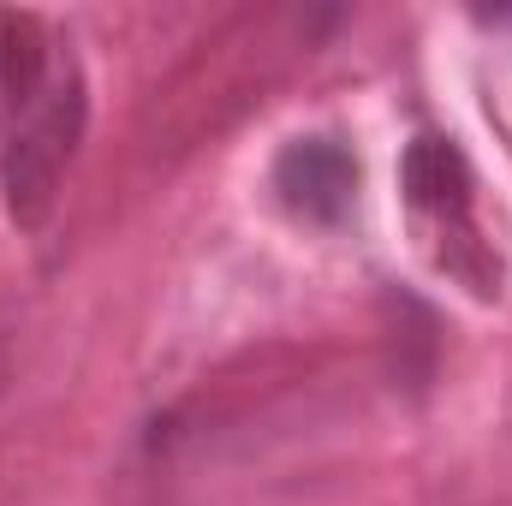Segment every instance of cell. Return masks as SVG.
I'll list each match as a JSON object with an SVG mask.
<instances>
[{
  "label": "cell",
  "instance_id": "obj_2",
  "mask_svg": "<svg viewBox=\"0 0 512 506\" xmlns=\"http://www.w3.org/2000/svg\"><path fill=\"white\" fill-rule=\"evenodd\" d=\"M274 191L298 221H346L358 203V155L340 137H292L274 155Z\"/></svg>",
  "mask_w": 512,
  "mask_h": 506
},
{
  "label": "cell",
  "instance_id": "obj_3",
  "mask_svg": "<svg viewBox=\"0 0 512 506\" xmlns=\"http://www.w3.org/2000/svg\"><path fill=\"white\" fill-rule=\"evenodd\" d=\"M54 48H48V24L36 12L0 6V137L24 126L48 90H54Z\"/></svg>",
  "mask_w": 512,
  "mask_h": 506
},
{
  "label": "cell",
  "instance_id": "obj_4",
  "mask_svg": "<svg viewBox=\"0 0 512 506\" xmlns=\"http://www.w3.org/2000/svg\"><path fill=\"white\" fill-rule=\"evenodd\" d=\"M399 185H405L411 209L435 215L441 227L471 221V161L453 137H417L399 161Z\"/></svg>",
  "mask_w": 512,
  "mask_h": 506
},
{
  "label": "cell",
  "instance_id": "obj_1",
  "mask_svg": "<svg viewBox=\"0 0 512 506\" xmlns=\"http://www.w3.org/2000/svg\"><path fill=\"white\" fill-rule=\"evenodd\" d=\"M84 120H90L84 78L78 72H60L54 90H48V102L0 143V197H6L12 227L36 233L54 215L60 179H66L78 143H84Z\"/></svg>",
  "mask_w": 512,
  "mask_h": 506
}]
</instances>
